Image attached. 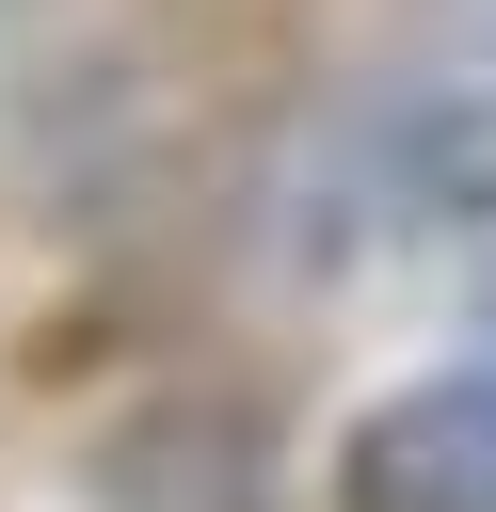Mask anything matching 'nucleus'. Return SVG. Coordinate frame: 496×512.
Here are the masks:
<instances>
[{"label": "nucleus", "instance_id": "f257e3e1", "mask_svg": "<svg viewBox=\"0 0 496 512\" xmlns=\"http://www.w3.org/2000/svg\"><path fill=\"white\" fill-rule=\"evenodd\" d=\"M368 176L432 224H496V0H416L368 64Z\"/></svg>", "mask_w": 496, "mask_h": 512}, {"label": "nucleus", "instance_id": "f03ea898", "mask_svg": "<svg viewBox=\"0 0 496 512\" xmlns=\"http://www.w3.org/2000/svg\"><path fill=\"white\" fill-rule=\"evenodd\" d=\"M336 512H496V288L464 320V368L384 384L336 432Z\"/></svg>", "mask_w": 496, "mask_h": 512}]
</instances>
